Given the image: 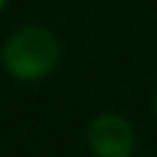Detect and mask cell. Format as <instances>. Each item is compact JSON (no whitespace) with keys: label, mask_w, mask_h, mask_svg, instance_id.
<instances>
[{"label":"cell","mask_w":157,"mask_h":157,"mask_svg":"<svg viewBox=\"0 0 157 157\" xmlns=\"http://www.w3.org/2000/svg\"><path fill=\"white\" fill-rule=\"evenodd\" d=\"M59 56L61 44L56 34L42 25H25L15 29L0 49L5 71L22 83L47 78L56 69Z\"/></svg>","instance_id":"1"},{"label":"cell","mask_w":157,"mask_h":157,"mask_svg":"<svg viewBox=\"0 0 157 157\" xmlns=\"http://www.w3.org/2000/svg\"><path fill=\"white\" fill-rule=\"evenodd\" d=\"M86 145L93 157H132L135 130L118 113H98L86 130Z\"/></svg>","instance_id":"2"},{"label":"cell","mask_w":157,"mask_h":157,"mask_svg":"<svg viewBox=\"0 0 157 157\" xmlns=\"http://www.w3.org/2000/svg\"><path fill=\"white\" fill-rule=\"evenodd\" d=\"M5 2H7V0H0V10H2V7H5Z\"/></svg>","instance_id":"4"},{"label":"cell","mask_w":157,"mask_h":157,"mask_svg":"<svg viewBox=\"0 0 157 157\" xmlns=\"http://www.w3.org/2000/svg\"><path fill=\"white\" fill-rule=\"evenodd\" d=\"M155 118H157V96H155Z\"/></svg>","instance_id":"3"}]
</instances>
